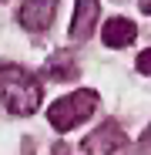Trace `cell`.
<instances>
[{
    "label": "cell",
    "mask_w": 151,
    "mask_h": 155,
    "mask_svg": "<svg viewBox=\"0 0 151 155\" xmlns=\"http://www.w3.org/2000/svg\"><path fill=\"white\" fill-rule=\"evenodd\" d=\"M0 101L10 115H34L40 108V81L17 64L0 68Z\"/></svg>",
    "instance_id": "1"
},
{
    "label": "cell",
    "mask_w": 151,
    "mask_h": 155,
    "mask_svg": "<svg viewBox=\"0 0 151 155\" xmlns=\"http://www.w3.org/2000/svg\"><path fill=\"white\" fill-rule=\"evenodd\" d=\"M94 108H97V91H74L67 98H57L54 105H50L47 118H50V125H54L57 132H71V128L81 125Z\"/></svg>",
    "instance_id": "2"
},
{
    "label": "cell",
    "mask_w": 151,
    "mask_h": 155,
    "mask_svg": "<svg viewBox=\"0 0 151 155\" xmlns=\"http://www.w3.org/2000/svg\"><path fill=\"white\" fill-rule=\"evenodd\" d=\"M84 148L94 152V155H118V152L128 148V135H124L114 121H108V125H101L94 135L84 138Z\"/></svg>",
    "instance_id": "3"
},
{
    "label": "cell",
    "mask_w": 151,
    "mask_h": 155,
    "mask_svg": "<svg viewBox=\"0 0 151 155\" xmlns=\"http://www.w3.org/2000/svg\"><path fill=\"white\" fill-rule=\"evenodd\" d=\"M57 4L61 0H24L20 4V24L27 31H34V34L47 31L54 14H57Z\"/></svg>",
    "instance_id": "4"
},
{
    "label": "cell",
    "mask_w": 151,
    "mask_h": 155,
    "mask_svg": "<svg viewBox=\"0 0 151 155\" xmlns=\"http://www.w3.org/2000/svg\"><path fill=\"white\" fill-rule=\"evenodd\" d=\"M97 20V0H77L74 7V20H71V37L74 41H87Z\"/></svg>",
    "instance_id": "5"
},
{
    "label": "cell",
    "mask_w": 151,
    "mask_h": 155,
    "mask_svg": "<svg viewBox=\"0 0 151 155\" xmlns=\"http://www.w3.org/2000/svg\"><path fill=\"white\" fill-rule=\"evenodd\" d=\"M134 34H138V27H134V20H128V17H111L104 24V44L108 47H128L134 41Z\"/></svg>",
    "instance_id": "6"
},
{
    "label": "cell",
    "mask_w": 151,
    "mask_h": 155,
    "mask_svg": "<svg viewBox=\"0 0 151 155\" xmlns=\"http://www.w3.org/2000/svg\"><path fill=\"white\" fill-rule=\"evenodd\" d=\"M47 74L57 78V81H71V78H77V61H74V54H67V51L54 54V58L47 61Z\"/></svg>",
    "instance_id": "7"
},
{
    "label": "cell",
    "mask_w": 151,
    "mask_h": 155,
    "mask_svg": "<svg viewBox=\"0 0 151 155\" xmlns=\"http://www.w3.org/2000/svg\"><path fill=\"white\" fill-rule=\"evenodd\" d=\"M138 71H141V74H151V47L138 54Z\"/></svg>",
    "instance_id": "8"
},
{
    "label": "cell",
    "mask_w": 151,
    "mask_h": 155,
    "mask_svg": "<svg viewBox=\"0 0 151 155\" xmlns=\"http://www.w3.org/2000/svg\"><path fill=\"white\" fill-rule=\"evenodd\" d=\"M141 145H144V148H151V125L144 128V135H141Z\"/></svg>",
    "instance_id": "9"
},
{
    "label": "cell",
    "mask_w": 151,
    "mask_h": 155,
    "mask_svg": "<svg viewBox=\"0 0 151 155\" xmlns=\"http://www.w3.org/2000/svg\"><path fill=\"white\" fill-rule=\"evenodd\" d=\"M141 14H151V0H141Z\"/></svg>",
    "instance_id": "10"
}]
</instances>
